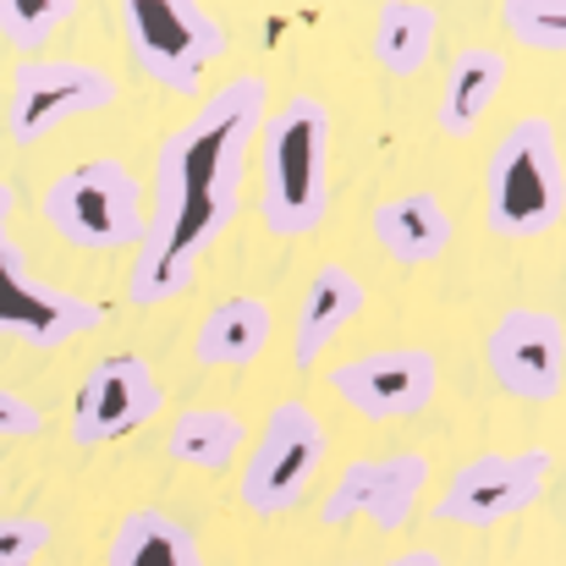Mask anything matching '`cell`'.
Returning <instances> with one entry per match:
<instances>
[{"instance_id": "6da1fadb", "label": "cell", "mask_w": 566, "mask_h": 566, "mask_svg": "<svg viewBox=\"0 0 566 566\" xmlns=\"http://www.w3.org/2000/svg\"><path fill=\"white\" fill-rule=\"evenodd\" d=\"M264 99H270V83L259 72H237L231 83H220V94L198 105L192 122L160 138L155 188L144 203V237H138L133 281H127L138 308L182 297L198 281L203 253L237 220L248 155L264 127Z\"/></svg>"}, {"instance_id": "7a4b0ae2", "label": "cell", "mask_w": 566, "mask_h": 566, "mask_svg": "<svg viewBox=\"0 0 566 566\" xmlns=\"http://www.w3.org/2000/svg\"><path fill=\"white\" fill-rule=\"evenodd\" d=\"M264 138V188L259 220L270 237L297 242L331 214V111L314 94H292L259 127Z\"/></svg>"}, {"instance_id": "3957f363", "label": "cell", "mask_w": 566, "mask_h": 566, "mask_svg": "<svg viewBox=\"0 0 566 566\" xmlns=\"http://www.w3.org/2000/svg\"><path fill=\"white\" fill-rule=\"evenodd\" d=\"M484 220L501 242H539L562 220V138L551 116H517L484 160Z\"/></svg>"}, {"instance_id": "277c9868", "label": "cell", "mask_w": 566, "mask_h": 566, "mask_svg": "<svg viewBox=\"0 0 566 566\" xmlns=\"http://www.w3.org/2000/svg\"><path fill=\"white\" fill-rule=\"evenodd\" d=\"M122 39L149 83L177 99H198L209 66L226 55L231 33L203 0H116Z\"/></svg>"}, {"instance_id": "5b68a950", "label": "cell", "mask_w": 566, "mask_h": 566, "mask_svg": "<svg viewBox=\"0 0 566 566\" xmlns=\"http://www.w3.org/2000/svg\"><path fill=\"white\" fill-rule=\"evenodd\" d=\"M44 220L66 248L122 253L144 237V182L122 160H83L44 188Z\"/></svg>"}, {"instance_id": "8992f818", "label": "cell", "mask_w": 566, "mask_h": 566, "mask_svg": "<svg viewBox=\"0 0 566 566\" xmlns=\"http://www.w3.org/2000/svg\"><path fill=\"white\" fill-rule=\"evenodd\" d=\"M325 451H331V434L325 423L314 418L308 401H275L259 440L242 451V479H237V501L253 512V517H281L292 512L308 484L319 479L325 468Z\"/></svg>"}, {"instance_id": "52a82bcc", "label": "cell", "mask_w": 566, "mask_h": 566, "mask_svg": "<svg viewBox=\"0 0 566 566\" xmlns=\"http://www.w3.org/2000/svg\"><path fill=\"white\" fill-rule=\"evenodd\" d=\"M11 209H17V188L0 182V336L28 342V347H66V342L99 331L111 319V308L39 281L22 242L11 237Z\"/></svg>"}, {"instance_id": "ba28073f", "label": "cell", "mask_w": 566, "mask_h": 566, "mask_svg": "<svg viewBox=\"0 0 566 566\" xmlns=\"http://www.w3.org/2000/svg\"><path fill=\"white\" fill-rule=\"evenodd\" d=\"M122 99L116 77L94 61H72V55H28L11 77V111H6V133L11 144H39L55 127L77 122V116H99Z\"/></svg>"}, {"instance_id": "9c48e42d", "label": "cell", "mask_w": 566, "mask_h": 566, "mask_svg": "<svg viewBox=\"0 0 566 566\" xmlns=\"http://www.w3.org/2000/svg\"><path fill=\"white\" fill-rule=\"evenodd\" d=\"M545 484H551V451L545 446L484 451V457H473L451 473V484L434 495L429 517L451 523V528H495V523L523 517L528 506H539Z\"/></svg>"}, {"instance_id": "30bf717a", "label": "cell", "mask_w": 566, "mask_h": 566, "mask_svg": "<svg viewBox=\"0 0 566 566\" xmlns=\"http://www.w3.org/2000/svg\"><path fill=\"white\" fill-rule=\"evenodd\" d=\"M160 412H166V390H160V379L149 369V358H138V353H111V358H99V364L83 375V385H77L66 434H72V446L99 451V446H111V440L138 434V429L155 423Z\"/></svg>"}, {"instance_id": "8fae6325", "label": "cell", "mask_w": 566, "mask_h": 566, "mask_svg": "<svg viewBox=\"0 0 566 566\" xmlns=\"http://www.w3.org/2000/svg\"><path fill=\"white\" fill-rule=\"evenodd\" d=\"M429 490V457L423 451H390V457H358L336 473L325 506H319V523L325 528H342L353 517H369L379 534H401L418 512Z\"/></svg>"}, {"instance_id": "7c38bea8", "label": "cell", "mask_w": 566, "mask_h": 566, "mask_svg": "<svg viewBox=\"0 0 566 566\" xmlns=\"http://www.w3.org/2000/svg\"><path fill=\"white\" fill-rule=\"evenodd\" d=\"M484 364L512 401L551 407L562 396L566 336L551 308H506L484 336Z\"/></svg>"}, {"instance_id": "4fadbf2b", "label": "cell", "mask_w": 566, "mask_h": 566, "mask_svg": "<svg viewBox=\"0 0 566 566\" xmlns=\"http://www.w3.org/2000/svg\"><path fill=\"white\" fill-rule=\"evenodd\" d=\"M331 390L369 423H396L429 412L440 390V358L429 347H375L331 369Z\"/></svg>"}, {"instance_id": "5bb4252c", "label": "cell", "mask_w": 566, "mask_h": 566, "mask_svg": "<svg viewBox=\"0 0 566 566\" xmlns=\"http://www.w3.org/2000/svg\"><path fill=\"white\" fill-rule=\"evenodd\" d=\"M369 226H375L379 253H385L390 264H401V270H423V264L446 259L451 242H457V220H451V209L423 188L396 192V198H379Z\"/></svg>"}, {"instance_id": "9a60e30c", "label": "cell", "mask_w": 566, "mask_h": 566, "mask_svg": "<svg viewBox=\"0 0 566 566\" xmlns=\"http://www.w3.org/2000/svg\"><path fill=\"white\" fill-rule=\"evenodd\" d=\"M369 308V286L347 270V264H319L297 297V319H292V364L308 369L325 358V347Z\"/></svg>"}, {"instance_id": "2e32d148", "label": "cell", "mask_w": 566, "mask_h": 566, "mask_svg": "<svg viewBox=\"0 0 566 566\" xmlns=\"http://www.w3.org/2000/svg\"><path fill=\"white\" fill-rule=\"evenodd\" d=\"M506 88V55L495 44H468L457 50V61L446 66V88L434 105V122L446 138H473V127L484 122V111L501 99Z\"/></svg>"}, {"instance_id": "e0dca14e", "label": "cell", "mask_w": 566, "mask_h": 566, "mask_svg": "<svg viewBox=\"0 0 566 566\" xmlns=\"http://www.w3.org/2000/svg\"><path fill=\"white\" fill-rule=\"evenodd\" d=\"M270 336H275L270 303H259V297H226V303H214L198 319L192 358L203 369H242V364H253L270 347Z\"/></svg>"}, {"instance_id": "ac0fdd59", "label": "cell", "mask_w": 566, "mask_h": 566, "mask_svg": "<svg viewBox=\"0 0 566 566\" xmlns=\"http://www.w3.org/2000/svg\"><path fill=\"white\" fill-rule=\"evenodd\" d=\"M248 451V423L231 407H182L166 423V457L198 468V473H226Z\"/></svg>"}, {"instance_id": "d6986e66", "label": "cell", "mask_w": 566, "mask_h": 566, "mask_svg": "<svg viewBox=\"0 0 566 566\" xmlns=\"http://www.w3.org/2000/svg\"><path fill=\"white\" fill-rule=\"evenodd\" d=\"M105 566H203V551L188 523H177L160 506H138L116 523Z\"/></svg>"}, {"instance_id": "ffe728a7", "label": "cell", "mask_w": 566, "mask_h": 566, "mask_svg": "<svg viewBox=\"0 0 566 566\" xmlns=\"http://www.w3.org/2000/svg\"><path fill=\"white\" fill-rule=\"evenodd\" d=\"M434 39H440V11L429 0H385L375 17V50L379 72L390 77H418L434 55Z\"/></svg>"}, {"instance_id": "44dd1931", "label": "cell", "mask_w": 566, "mask_h": 566, "mask_svg": "<svg viewBox=\"0 0 566 566\" xmlns=\"http://www.w3.org/2000/svg\"><path fill=\"white\" fill-rule=\"evenodd\" d=\"M506 39L528 55H562L566 50V0H501Z\"/></svg>"}, {"instance_id": "7402d4cb", "label": "cell", "mask_w": 566, "mask_h": 566, "mask_svg": "<svg viewBox=\"0 0 566 566\" xmlns=\"http://www.w3.org/2000/svg\"><path fill=\"white\" fill-rule=\"evenodd\" d=\"M77 17V0H0V39L22 55L44 50L66 22Z\"/></svg>"}, {"instance_id": "603a6c76", "label": "cell", "mask_w": 566, "mask_h": 566, "mask_svg": "<svg viewBox=\"0 0 566 566\" xmlns=\"http://www.w3.org/2000/svg\"><path fill=\"white\" fill-rule=\"evenodd\" d=\"M55 528L28 512H0V566H39Z\"/></svg>"}, {"instance_id": "cb8c5ba5", "label": "cell", "mask_w": 566, "mask_h": 566, "mask_svg": "<svg viewBox=\"0 0 566 566\" xmlns=\"http://www.w3.org/2000/svg\"><path fill=\"white\" fill-rule=\"evenodd\" d=\"M39 429H44V412H39L28 396L0 390V440H33Z\"/></svg>"}, {"instance_id": "d4e9b609", "label": "cell", "mask_w": 566, "mask_h": 566, "mask_svg": "<svg viewBox=\"0 0 566 566\" xmlns=\"http://www.w3.org/2000/svg\"><path fill=\"white\" fill-rule=\"evenodd\" d=\"M385 566H462V562H446V556H434V551H401V556H390Z\"/></svg>"}, {"instance_id": "484cf974", "label": "cell", "mask_w": 566, "mask_h": 566, "mask_svg": "<svg viewBox=\"0 0 566 566\" xmlns=\"http://www.w3.org/2000/svg\"><path fill=\"white\" fill-rule=\"evenodd\" d=\"M336 566H358V562H336Z\"/></svg>"}]
</instances>
